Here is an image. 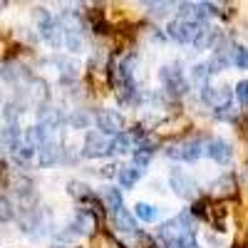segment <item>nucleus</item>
Here are the masks:
<instances>
[{
    "label": "nucleus",
    "instance_id": "c9c22d12",
    "mask_svg": "<svg viewBox=\"0 0 248 248\" xmlns=\"http://www.w3.org/2000/svg\"><path fill=\"white\" fill-rule=\"evenodd\" d=\"M52 248H67V246H52Z\"/></svg>",
    "mask_w": 248,
    "mask_h": 248
},
{
    "label": "nucleus",
    "instance_id": "f704fd0d",
    "mask_svg": "<svg viewBox=\"0 0 248 248\" xmlns=\"http://www.w3.org/2000/svg\"><path fill=\"white\" fill-rule=\"evenodd\" d=\"M117 174H119V167H117V164H107V167L99 169V176H102V179H112V176H117Z\"/></svg>",
    "mask_w": 248,
    "mask_h": 248
},
{
    "label": "nucleus",
    "instance_id": "72a5a7b5",
    "mask_svg": "<svg viewBox=\"0 0 248 248\" xmlns=\"http://www.w3.org/2000/svg\"><path fill=\"white\" fill-rule=\"evenodd\" d=\"M147 10L154 15H164L167 10H171V3H147Z\"/></svg>",
    "mask_w": 248,
    "mask_h": 248
},
{
    "label": "nucleus",
    "instance_id": "6e6552de",
    "mask_svg": "<svg viewBox=\"0 0 248 248\" xmlns=\"http://www.w3.org/2000/svg\"><path fill=\"white\" fill-rule=\"evenodd\" d=\"M201 102L206 107H211L214 112H218V109H226L233 105V92L226 85H221V87L206 85V87H201Z\"/></svg>",
    "mask_w": 248,
    "mask_h": 248
},
{
    "label": "nucleus",
    "instance_id": "39448f33",
    "mask_svg": "<svg viewBox=\"0 0 248 248\" xmlns=\"http://www.w3.org/2000/svg\"><path fill=\"white\" fill-rule=\"evenodd\" d=\"M201 23H194V20H186V17H174L171 23L167 25V35L179 45H194V40L201 32Z\"/></svg>",
    "mask_w": 248,
    "mask_h": 248
},
{
    "label": "nucleus",
    "instance_id": "9b49d317",
    "mask_svg": "<svg viewBox=\"0 0 248 248\" xmlns=\"http://www.w3.org/2000/svg\"><path fill=\"white\" fill-rule=\"evenodd\" d=\"M57 161H62V149H60V144L55 139H50V141H45L43 147L37 149V164L43 169H47V167H52V164H57Z\"/></svg>",
    "mask_w": 248,
    "mask_h": 248
},
{
    "label": "nucleus",
    "instance_id": "f03ea898",
    "mask_svg": "<svg viewBox=\"0 0 248 248\" xmlns=\"http://www.w3.org/2000/svg\"><path fill=\"white\" fill-rule=\"evenodd\" d=\"M206 152V144H203V137H186L176 144L167 149V156L174 159V161H184V164H194L201 154Z\"/></svg>",
    "mask_w": 248,
    "mask_h": 248
},
{
    "label": "nucleus",
    "instance_id": "7c9ffc66",
    "mask_svg": "<svg viewBox=\"0 0 248 248\" xmlns=\"http://www.w3.org/2000/svg\"><path fill=\"white\" fill-rule=\"evenodd\" d=\"M13 216H15V211H13V203L0 194V223H8V221H13Z\"/></svg>",
    "mask_w": 248,
    "mask_h": 248
},
{
    "label": "nucleus",
    "instance_id": "dca6fc26",
    "mask_svg": "<svg viewBox=\"0 0 248 248\" xmlns=\"http://www.w3.org/2000/svg\"><path fill=\"white\" fill-rule=\"evenodd\" d=\"M236 189H238L236 179H233L231 174H223V176H218V179L214 181L211 194H214V196H231V194H236Z\"/></svg>",
    "mask_w": 248,
    "mask_h": 248
},
{
    "label": "nucleus",
    "instance_id": "6ab92c4d",
    "mask_svg": "<svg viewBox=\"0 0 248 248\" xmlns=\"http://www.w3.org/2000/svg\"><path fill=\"white\" fill-rule=\"evenodd\" d=\"M10 154H13V161L17 164V167H28V164L32 161V156L37 154V149L28 147L25 141H20V144H17V147H15V149H13Z\"/></svg>",
    "mask_w": 248,
    "mask_h": 248
},
{
    "label": "nucleus",
    "instance_id": "f8f14e48",
    "mask_svg": "<svg viewBox=\"0 0 248 248\" xmlns=\"http://www.w3.org/2000/svg\"><path fill=\"white\" fill-rule=\"evenodd\" d=\"M218 40H221V32L206 23V25L201 28L199 37L194 40V47H196V50H216V47H218Z\"/></svg>",
    "mask_w": 248,
    "mask_h": 248
},
{
    "label": "nucleus",
    "instance_id": "c756f323",
    "mask_svg": "<svg viewBox=\"0 0 248 248\" xmlns=\"http://www.w3.org/2000/svg\"><path fill=\"white\" fill-rule=\"evenodd\" d=\"M20 75H23V67L15 65V62H5V67H3V79L5 82H17Z\"/></svg>",
    "mask_w": 248,
    "mask_h": 248
},
{
    "label": "nucleus",
    "instance_id": "1a4fd4ad",
    "mask_svg": "<svg viewBox=\"0 0 248 248\" xmlns=\"http://www.w3.org/2000/svg\"><path fill=\"white\" fill-rule=\"evenodd\" d=\"M94 124H97V132L107 134V137H117L124 132V117L117 109H97Z\"/></svg>",
    "mask_w": 248,
    "mask_h": 248
},
{
    "label": "nucleus",
    "instance_id": "412c9836",
    "mask_svg": "<svg viewBox=\"0 0 248 248\" xmlns=\"http://www.w3.org/2000/svg\"><path fill=\"white\" fill-rule=\"evenodd\" d=\"M132 147H134V139L129 137V132H122V134L112 137V152H117V154H129V152H134Z\"/></svg>",
    "mask_w": 248,
    "mask_h": 248
},
{
    "label": "nucleus",
    "instance_id": "0eeeda50",
    "mask_svg": "<svg viewBox=\"0 0 248 248\" xmlns=\"http://www.w3.org/2000/svg\"><path fill=\"white\" fill-rule=\"evenodd\" d=\"M169 186H171V191L179 196V199H184V201H196V196H199V186H196V181L186 174L184 169H179V167H174L171 171H169Z\"/></svg>",
    "mask_w": 248,
    "mask_h": 248
},
{
    "label": "nucleus",
    "instance_id": "393cba45",
    "mask_svg": "<svg viewBox=\"0 0 248 248\" xmlns=\"http://www.w3.org/2000/svg\"><path fill=\"white\" fill-rule=\"evenodd\" d=\"M67 122H70L72 129H87L90 122H92V114L85 112V109H72V114L67 117Z\"/></svg>",
    "mask_w": 248,
    "mask_h": 248
},
{
    "label": "nucleus",
    "instance_id": "2eb2a0df",
    "mask_svg": "<svg viewBox=\"0 0 248 248\" xmlns=\"http://www.w3.org/2000/svg\"><path fill=\"white\" fill-rule=\"evenodd\" d=\"M0 141H3V147L8 152H13L20 141H23V129L17 127V124H5L3 132H0Z\"/></svg>",
    "mask_w": 248,
    "mask_h": 248
},
{
    "label": "nucleus",
    "instance_id": "f257e3e1",
    "mask_svg": "<svg viewBox=\"0 0 248 248\" xmlns=\"http://www.w3.org/2000/svg\"><path fill=\"white\" fill-rule=\"evenodd\" d=\"M35 17H37L40 35H43L47 45H52L55 50L65 45V28L60 25L57 17H52V13H47L45 8H35Z\"/></svg>",
    "mask_w": 248,
    "mask_h": 248
},
{
    "label": "nucleus",
    "instance_id": "c85d7f7f",
    "mask_svg": "<svg viewBox=\"0 0 248 248\" xmlns=\"http://www.w3.org/2000/svg\"><path fill=\"white\" fill-rule=\"evenodd\" d=\"M65 45L72 52H79L82 50V32L79 30H65Z\"/></svg>",
    "mask_w": 248,
    "mask_h": 248
},
{
    "label": "nucleus",
    "instance_id": "b1692460",
    "mask_svg": "<svg viewBox=\"0 0 248 248\" xmlns=\"http://www.w3.org/2000/svg\"><path fill=\"white\" fill-rule=\"evenodd\" d=\"M67 194H70L72 199H77V201L85 203V201L92 196V189H90L87 184H82V181H70V184H67Z\"/></svg>",
    "mask_w": 248,
    "mask_h": 248
},
{
    "label": "nucleus",
    "instance_id": "4468645a",
    "mask_svg": "<svg viewBox=\"0 0 248 248\" xmlns=\"http://www.w3.org/2000/svg\"><path fill=\"white\" fill-rule=\"evenodd\" d=\"M13 191H15V196L23 201V203L35 201V184H32L28 176H17V179H13Z\"/></svg>",
    "mask_w": 248,
    "mask_h": 248
},
{
    "label": "nucleus",
    "instance_id": "2f4dec72",
    "mask_svg": "<svg viewBox=\"0 0 248 248\" xmlns=\"http://www.w3.org/2000/svg\"><path fill=\"white\" fill-rule=\"evenodd\" d=\"M233 65L238 70H248V47H236L233 52Z\"/></svg>",
    "mask_w": 248,
    "mask_h": 248
},
{
    "label": "nucleus",
    "instance_id": "473e14b6",
    "mask_svg": "<svg viewBox=\"0 0 248 248\" xmlns=\"http://www.w3.org/2000/svg\"><path fill=\"white\" fill-rule=\"evenodd\" d=\"M236 97L243 107H248V79H241L238 85H236Z\"/></svg>",
    "mask_w": 248,
    "mask_h": 248
},
{
    "label": "nucleus",
    "instance_id": "aec40b11",
    "mask_svg": "<svg viewBox=\"0 0 248 248\" xmlns=\"http://www.w3.org/2000/svg\"><path fill=\"white\" fill-rule=\"evenodd\" d=\"M134 216H137V221L152 223V221H156L159 209H156V206H152V203H147V201H139V203L134 206Z\"/></svg>",
    "mask_w": 248,
    "mask_h": 248
},
{
    "label": "nucleus",
    "instance_id": "4be33fe9",
    "mask_svg": "<svg viewBox=\"0 0 248 248\" xmlns=\"http://www.w3.org/2000/svg\"><path fill=\"white\" fill-rule=\"evenodd\" d=\"M23 112H25L23 102H17V99H10V102H5V107H3L5 124H17V119H20V114H23Z\"/></svg>",
    "mask_w": 248,
    "mask_h": 248
},
{
    "label": "nucleus",
    "instance_id": "f3484780",
    "mask_svg": "<svg viewBox=\"0 0 248 248\" xmlns=\"http://www.w3.org/2000/svg\"><path fill=\"white\" fill-rule=\"evenodd\" d=\"M141 174L144 171H139L137 167H119V174H117V179H119V186L122 189H132V186H137V181L141 179Z\"/></svg>",
    "mask_w": 248,
    "mask_h": 248
},
{
    "label": "nucleus",
    "instance_id": "5701e85b",
    "mask_svg": "<svg viewBox=\"0 0 248 248\" xmlns=\"http://www.w3.org/2000/svg\"><path fill=\"white\" fill-rule=\"evenodd\" d=\"M102 199H105V206L114 214V211H119L122 209V194H119V189H114V186H107L105 191H102Z\"/></svg>",
    "mask_w": 248,
    "mask_h": 248
},
{
    "label": "nucleus",
    "instance_id": "ddd939ff",
    "mask_svg": "<svg viewBox=\"0 0 248 248\" xmlns=\"http://www.w3.org/2000/svg\"><path fill=\"white\" fill-rule=\"evenodd\" d=\"M112 218H114V226L119 231H124V233H137L139 236V223H137V216H132V211L129 209H122L119 211H114L112 214Z\"/></svg>",
    "mask_w": 248,
    "mask_h": 248
},
{
    "label": "nucleus",
    "instance_id": "a211bd4d",
    "mask_svg": "<svg viewBox=\"0 0 248 248\" xmlns=\"http://www.w3.org/2000/svg\"><path fill=\"white\" fill-rule=\"evenodd\" d=\"M87 17H90L92 32H97V35H105V32H109V23H107L105 10H102V8H92V10L87 13Z\"/></svg>",
    "mask_w": 248,
    "mask_h": 248
},
{
    "label": "nucleus",
    "instance_id": "9d476101",
    "mask_svg": "<svg viewBox=\"0 0 248 248\" xmlns=\"http://www.w3.org/2000/svg\"><path fill=\"white\" fill-rule=\"evenodd\" d=\"M203 154L209 156L211 161H216V164H229V161L233 159V147H231L226 139L214 137V139L206 141V152H203Z\"/></svg>",
    "mask_w": 248,
    "mask_h": 248
},
{
    "label": "nucleus",
    "instance_id": "423d86ee",
    "mask_svg": "<svg viewBox=\"0 0 248 248\" xmlns=\"http://www.w3.org/2000/svg\"><path fill=\"white\" fill-rule=\"evenodd\" d=\"M94 226H97V218H94L90 211L77 209L75 216L70 218V223L65 226L67 231H60L57 238H60V241H72V238H79V236H87V233L94 229Z\"/></svg>",
    "mask_w": 248,
    "mask_h": 248
},
{
    "label": "nucleus",
    "instance_id": "bb28decb",
    "mask_svg": "<svg viewBox=\"0 0 248 248\" xmlns=\"http://www.w3.org/2000/svg\"><path fill=\"white\" fill-rule=\"evenodd\" d=\"M209 67H206V62H201V65H194L191 67V82H196V85L206 87V82H209Z\"/></svg>",
    "mask_w": 248,
    "mask_h": 248
},
{
    "label": "nucleus",
    "instance_id": "7ed1b4c3",
    "mask_svg": "<svg viewBox=\"0 0 248 248\" xmlns=\"http://www.w3.org/2000/svg\"><path fill=\"white\" fill-rule=\"evenodd\" d=\"M159 79H161V87H164V92H167L169 97H184L186 92H189V79H186V75H184V70L176 65H164L161 70H159Z\"/></svg>",
    "mask_w": 248,
    "mask_h": 248
},
{
    "label": "nucleus",
    "instance_id": "a878e982",
    "mask_svg": "<svg viewBox=\"0 0 248 248\" xmlns=\"http://www.w3.org/2000/svg\"><path fill=\"white\" fill-rule=\"evenodd\" d=\"M161 147V139L156 137V134H147L139 144H137V149H141V152H147V154H152L154 156V152Z\"/></svg>",
    "mask_w": 248,
    "mask_h": 248
},
{
    "label": "nucleus",
    "instance_id": "20e7f679",
    "mask_svg": "<svg viewBox=\"0 0 248 248\" xmlns=\"http://www.w3.org/2000/svg\"><path fill=\"white\" fill-rule=\"evenodd\" d=\"M79 154H82V159H105V156H112V137L102 134L97 129L87 132Z\"/></svg>",
    "mask_w": 248,
    "mask_h": 248
},
{
    "label": "nucleus",
    "instance_id": "cd10ccee",
    "mask_svg": "<svg viewBox=\"0 0 248 248\" xmlns=\"http://www.w3.org/2000/svg\"><path fill=\"white\" fill-rule=\"evenodd\" d=\"M149 164H152V154L141 152V149H134V152H132V167H137L139 171H144Z\"/></svg>",
    "mask_w": 248,
    "mask_h": 248
}]
</instances>
